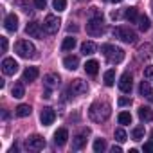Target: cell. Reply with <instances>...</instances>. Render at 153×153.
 Returning <instances> with one entry per match:
<instances>
[{"mask_svg":"<svg viewBox=\"0 0 153 153\" xmlns=\"http://www.w3.org/2000/svg\"><path fill=\"white\" fill-rule=\"evenodd\" d=\"M112 114V108L108 103H101V101H96L90 105V110H88V115L94 123H103L110 117Z\"/></svg>","mask_w":153,"mask_h":153,"instance_id":"1","label":"cell"},{"mask_svg":"<svg viewBox=\"0 0 153 153\" xmlns=\"http://www.w3.org/2000/svg\"><path fill=\"white\" fill-rule=\"evenodd\" d=\"M101 52L105 54V58H106L112 65L121 63V61L124 59V51H123L121 47H115V45H110V43L101 45Z\"/></svg>","mask_w":153,"mask_h":153,"instance_id":"2","label":"cell"},{"mask_svg":"<svg viewBox=\"0 0 153 153\" xmlns=\"http://www.w3.org/2000/svg\"><path fill=\"white\" fill-rule=\"evenodd\" d=\"M15 52L20 56V58H36V47L29 42V40H20L16 42L15 45Z\"/></svg>","mask_w":153,"mask_h":153,"instance_id":"3","label":"cell"},{"mask_svg":"<svg viewBox=\"0 0 153 153\" xmlns=\"http://www.w3.org/2000/svg\"><path fill=\"white\" fill-rule=\"evenodd\" d=\"M114 36L115 38H119L121 42H124V43H135L137 42V34H135V31H131L130 27H114Z\"/></svg>","mask_w":153,"mask_h":153,"instance_id":"4","label":"cell"},{"mask_svg":"<svg viewBox=\"0 0 153 153\" xmlns=\"http://www.w3.org/2000/svg\"><path fill=\"white\" fill-rule=\"evenodd\" d=\"M87 33L90 36H101L105 33V22H103V16H96V18H90L88 24H87Z\"/></svg>","mask_w":153,"mask_h":153,"instance_id":"5","label":"cell"},{"mask_svg":"<svg viewBox=\"0 0 153 153\" xmlns=\"http://www.w3.org/2000/svg\"><path fill=\"white\" fill-rule=\"evenodd\" d=\"M59 24H61V20H59L58 16L47 15L45 20H43V31H45L47 34H56L58 29H59Z\"/></svg>","mask_w":153,"mask_h":153,"instance_id":"6","label":"cell"},{"mask_svg":"<svg viewBox=\"0 0 153 153\" xmlns=\"http://www.w3.org/2000/svg\"><path fill=\"white\" fill-rule=\"evenodd\" d=\"M68 92H70L72 96H83V94L88 92V85H87L83 79H74V81L70 83V87H68Z\"/></svg>","mask_w":153,"mask_h":153,"instance_id":"7","label":"cell"},{"mask_svg":"<svg viewBox=\"0 0 153 153\" xmlns=\"http://www.w3.org/2000/svg\"><path fill=\"white\" fill-rule=\"evenodd\" d=\"M25 146L27 149H34V151H40L45 148V139L40 137V135H31L27 140H25Z\"/></svg>","mask_w":153,"mask_h":153,"instance_id":"8","label":"cell"},{"mask_svg":"<svg viewBox=\"0 0 153 153\" xmlns=\"http://www.w3.org/2000/svg\"><path fill=\"white\" fill-rule=\"evenodd\" d=\"M2 72L6 76H13L18 72V63L15 61V58H4L2 59Z\"/></svg>","mask_w":153,"mask_h":153,"instance_id":"9","label":"cell"},{"mask_svg":"<svg viewBox=\"0 0 153 153\" xmlns=\"http://www.w3.org/2000/svg\"><path fill=\"white\" fill-rule=\"evenodd\" d=\"M54 119H56V112H54L51 106L42 108V112H40V121H42L43 126H51V124L54 123Z\"/></svg>","mask_w":153,"mask_h":153,"instance_id":"10","label":"cell"},{"mask_svg":"<svg viewBox=\"0 0 153 153\" xmlns=\"http://www.w3.org/2000/svg\"><path fill=\"white\" fill-rule=\"evenodd\" d=\"M133 79H131V74L130 72H124L123 76H121V79H119V88H121V92H124V94H130L131 92V83Z\"/></svg>","mask_w":153,"mask_h":153,"instance_id":"11","label":"cell"},{"mask_svg":"<svg viewBox=\"0 0 153 153\" xmlns=\"http://www.w3.org/2000/svg\"><path fill=\"white\" fill-rule=\"evenodd\" d=\"M4 29L7 33H15L18 29V16L15 13H9L6 18H4Z\"/></svg>","mask_w":153,"mask_h":153,"instance_id":"12","label":"cell"},{"mask_svg":"<svg viewBox=\"0 0 153 153\" xmlns=\"http://www.w3.org/2000/svg\"><path fill=\"white\" fill-rule=\"evenodd\" d=\"M25 33H27L29 36H33V38H42V36H43L42 24H40V22H31V24H27Z\"/></svg>","mask_w":153,"mask_h":153,"instance_id":"13","label":"cell"},{"mask_svg":"<svg viewBox=\"0 0 153 153\" xmlns=\"http://www.w3.org/2000/svg\"><path fill=\"white\" fill-rule=\"evenodd\" d=\"M40 76V70H38V67H27L25 70H24V74H22V81L24 83H31V81H34L36 78Z\"/></svg>","mask_w":153,"mask_h":153,"instance_id":"14","label":"cell"},{"mask_svg":"<svg viewBox=\"0 0 153 153\" xmlns=\"http://www.w3.org/2000/svg\"><path fill=\"white\" fill-rule=\"evenodd\" d=\"M90 133V130L87 128L83 133H78L74 139H72V149H81L85 144H87V135Z\"/></svg>","mask_w":153,"mask_h":153,"instance_id":"15","label":"cell"},{"mask_svg":"<svg viewBox=\"0 0 153 153\" xmlns=\"http://www.w3.org/2000/svg\"><path fill=\"white\" fill-rule=\"evenodd\" d=\"M67 140H68V131H67V128H59V130L54 133V144H56V146H65Z\"/></svg>","mask_w":153,"mask_h":153,"instance_id":"16","label":"cell"},{"mask_svg":"<svg viewBox=\"0 0 153 153\" xmlns=\"http://www.w3.org/2000/svg\"><path fill=\"white\" fill-rule=\"evenodd\" d=\"M139 94H140L142 97H148V99L153 103V90H151L149 81H140V85H139Z\"/></svg>","mask_w":153,"mask_h":153,"instance_id":"17","label":"cell"},{"mask_svg":"<svg viewBox=\"0 0 153 153\" xmlns=\"http://www.w3.org/2000/svg\"><path fill=\"white\" fill-rule=\"evenodd\" d=\"M63 67L67 68V70H76L79 67V58L78 56H67L65 59H63Z\"/></svg>","mask_w":153,"mask_h":153,"instance_id":"18","label":"cell"},{"mask_svg":"<svg viewBox=\"0 0 153 153\" xmlns=\"http://www.w3.org/2000/svg\"><path fill=\"white\" fill-rule=\"evenodd\" d=\"M151 52H153V45H151V43H144V45L139 47L137 56H139L140 59H148V58H151Z\"/></svg>","mask_w":153,"mask_h":153,"instance_id":"19","label":"cell"},{"mask_svg":"<svg viewBox=\"0 0 153 153\" xmlns=\"http://www.w3.org/2000/svg\"><path fill=\"white\" fill-rule=\"evenodd\" d=\"M43 83H45L47 88H56L59 85V76L58 74H47L43 78Z\"/></svg>","mask_w":153,"mask_h":153,"instance_id":"20","label":"cell"},{"mask_svg":"<svg viewBox=\"0 0 153 153\" xmlns=\"http://www.w3.org/2000/svg\"><path fill=\"white\" fill-rule=\"evenodd\" d=\"M97 70H99V63H97L96 59H88V61L85 63V72H87V74L96 76V74H97Z\"/></svg>","mask_w":153,"mask_h":153,"instance_id":"21","label":"cell"},{"mask_svg":"<svg viewBox=\"0 0 153 153\" xmlns=\"http://www.w3.org/2000/svg\"><path fill=\"white\" fill-rule=\"evenodd\" d=\"M124 18H126L128 22H137V20H139V11H137V7H126V9H124Z\"/></svg>","mask_w":153,"mask_h":153,"instance_id":"22","label":"cell"},{"mask_svg":"<svg viewBox=\"0 0 153 153\" xmlns=\"http://www.w3.org/2000/svg\"><path fill=\"white\" fill-rule=\"evenodd\" d=\"M96 51H97V47H96L94 42H85V43L81 45V52H83L85 56H92Z\"/></svg>","mask_w":153,"mask_h":153,"instance_id":"23","label":"cell"},{"mask_svg":"<svg viewBox=\"0 0 153 153\" xmlns=\"http://www.w3.org/2000/svg\"><path fill=\"white\" fill-rule=\"evenodd\" d=\"M139 117H140V121H153V112H151V108L140 106V108H139Z\"/></svg>","mask_w":153,"mask_h":153,"instance_id":"24","label":"cell"},{"mask_svg":"<svg viewBox=\"0 0 153 153\" xmlns=\"http://www.w3.org/2000/svg\"><path fill=\"white\" fill-rule=\"evenodd\" d=\"M103 79H105V85H106V87H114V85H115V70H114V68L106 70Z\"/></svg>","mask_w":153,"mask_h":153,"instance_id":"25","label":"cell"},{"mask_svg":"<svg viewBox=\"0 0 153 153\" xmlns=\"http://www.w3.org/2000/svg\"><path fill=\"white\" fill-rule=\"evenodd\" d=\"M11 96L13 97H16V99H22L24 96H25V90H24V85L22 83H16L13 88H11Z\"/></svg>","mask_w":153,"mask_h":153,"instance_id":"26","label":"cell"},{"mask_svg":"<svg viewBox=\"0 0 153 153\" xmlns=\"http://www.w3.org/2000/svg\"><path fill=\"white\" fill-rule=\"evenodd\" d=\"M31 112H33V108H31L29 105H18V106H16V115H18V117H29Z\"/></svg>","mask_w":153,"mask_h":153,"instance_id":"27","label":"cell"},{"mask_svg":"<svg viewBox=\"0 0 153 153\" xmlns=\"http://www.w3.org/2000/svg\"><path fill=\"white\" fill-rule=\"evenodd\" d=\"M139 29L142 31V33H146V31H149V25H151V22H149V18L146 16V15H142V16H139Z\"/></svg>","mask_w":153,"mask_h":153,"instance_id":"28","label":"cell"},{"mask_svg":"<svg viewBox=\"0 0 153 153\" xmlns=\"http://www.w3.org/2000/svg\"><path fill=\"white\" fill-rule=\"evenodd\" d=\"M74 47H76V38H72V36H67L63 40V43H61V49L63 51H72Z\"/></svg>","mask_w":153,"mask_h":153,"instance_id":"29","label":"cell"},{"mask_svg":"<svg viewBox=\"0 0 153 153\" xmlns=\"http://www.w3.org/2000/svg\"><path fill=\"white\" fill-rule=\"evenodd\" d=\"M117 121H119V124H123V126L131 124V115H130V112H121V114L117 115Z\"/></svg>","mask_w":153,"mask_h":153,"instance_id":"30","label":"cell"},{"mask_svg":"<svg viewBox=\"0 0 153 153\" xmlns=\"http://www.w3.org/2000/svg\"><path fill=\"white\" fill-rule=\"evenodd\" d=\"M131 139L133 140H142L144 139V126H137V128H133V131H131Z\"/></svg>","mask_w":153,"mask_h":153,"instance_id":"31","label":"cell"},{"mask_svg":"<svg viewBox=\"0 0 153 153\" xmlns=\"http://www.w3.org/2000/svg\"><path fill=\"white\" fill-rule=\"evenodd\" d=\"M106 149V140L105 139H96L94 140V151L96 153H103Z\"/></svg>","mask_w":153,"mask_h":153,"instance_id":"32","label":"cell"},{"mask_svg":"<svg viewBox=\"0 0 153 153\" xmlns=\"http://www.w3.org/2000/svg\"><path fill=\"white\" fill-rule=\"evenodd\" d=\"M52 7L59 13V11H65L67 9V0H54L52 2Z\"/></svg>","mask_w":153,"mask_h":153,"instance_id":"33","label":"cell"},{"mask_svg":"<svg viewBox=\"0 0 153 153\" xmlns=\"http://www.w3.org/2000/svg\"><path fill=\"white\" fill-rule=\"evenodd\" d=\"M115 140H117V142L128 140V135H126V131H124L123 128H117V130H115Z\"/></svg>","mask_w":153,"mask_h":153,"instance_id":"34","label":"cell"},{"mask_svg":"<svg viewBox=\"0 0 153 153\" xmlns=\"http://www.w3.org/2000/svg\"><path fill=\"white\" fill-rule=\"evenodd\" d=\"M144 78H146V79H153V67H151V65H148V67L144 68Z\"/></svg>","mask_w":153,"mask_h":153,"instance_id":"35","label":"cell"},{"mask_svg":"<svg viewBox=\"0 0 153 153\" xmlns=\"http://www.w3.org/2000/svg\"><path fill=\"white\" fill-rule=\"evenodd\" d=\"M47 6V0H34V7L36 9H45Z\"/></svg>","mask_w":153,"mask_h":153,"instance_id":"36","label":"cell"},{"mask_svg":"<svg viewBox=\"0 0 153 153\" xmlns=\"http://www.w3.org/2000/svg\"><path fill=\"white\" fill-rule=\"evenodd\" d=\"M119 106H128V105H131V99L130 97H119Z\"/></svg>","mask_w":153,"mask_h":153,"instance_id":"37","label":"cell"},{"mask_svg":"<svg viewBox=\"0 0 153 153\" xmlns=\"http://www.w3.org/2000/svg\"><path fill=\"white\" fill-rule=\"evenodd\" d=\"M15 2L22 7V11H25V13H29V11H31V9H29V6L25 4V0H15Z\"/></svg>","mask_w":153,"mask_h":153,"instance_id":"38","label":"cell"},{"mask_svg":"<svg viewBox=\"0 0 153 153\" xmlns=\"http://www.w3.org/2000/svg\"><path fill=\"white\" fill-rule=\"evenodd\" d=\"M96 16H101V11L97 7H90V18H96Z\"/></svg>","mask_w":153,"mask_h":153,"instance_id":"39","label":"cell"},{"mask_svg":"<svg viewBox=\"0 0 153 153\" xmlns=\"http://www.w3.org/2000/svg\"><path fill=\"white\" fill-rule=\"evenodd\" d=\"M0 47H2V52H6L7 51V38H0Z\"/></svg>","mask_w":153,"mask_h":153,"instance_id":"40","label":"cell"},{"mask_svg":"<svg viewBox=\"0 0 153 153\" xmlns=\"http://www.w3.org/2000/svg\"><path fill=\"white\" fill-rule=\"evenodd\" d=\"M142 149H144V151H146V153H151V151H153V142H146V144H144V148H142Z\"/></svg>","mask_w":153,"mask_h":153,"instance_id":"41","label":"cell"},{"mask_svg":"<svg viewBox=\"0 0 153 153\" xmlns=\"http://www.w3.org/2000/svg\"><path fill=\"white\" fill-rule=\"evenodd\" d=\"M110 149H112V153H121V151H123V148H121V146H112Z\"/></svg>","mask_w":153,"mask_h":153,"instance_id":"42","label":"cell"},{"mask_svg":"<svg viewBox=\"0 0 153 153\" xmlns=\"http://www.w3.org/2000/svg\"><path fill=\"white\" fill-rule=\"evenodd\" d=\"M51 90H52V88H47V90L43 92V97H45V99H51V97H52V96H51Z\"/></svg>","mask_w":153,"mask_h":153,"instance_id":"43","label":"cell"},{"mask_svg":"<svg viewBox=\"0 0 153 153\" xmlns=\"http://www.w3.org/2000/svg\"><path fill=\"white\" fill-rule=\"evenodd\" d=\"M72 31H74V33L78 31V25H68V33H72Z\"/></svg>","mask_w":153,"mask_h":153,"instance_id":"44","label":"cell"},{"mask_svg":"<svg viewBox=\"0 0 153 153\" xmlns=\"http://www.w3.org/2000/svg\"><path fill=\"white\" fill-rule=\"evenodd\" d=\"M110 2H123V0H110Z\"/></svg>","mask_w":153,"mask_h":153,"instance_id":"45","label":"cell"},{"mask_svg":"<svg viewBox=\"0 0 153 153\" xmlns=\"http://www.w3.org/2000/svg\"><path fill=\"white\" fill-rule=\"evenodd\" d=\"M151 139H153V131H151Z\"/></svg>","mask_w":153,"mask_h":153,"instance_id":"46","label":"cell"}]
</instances>
